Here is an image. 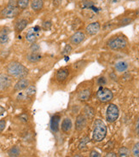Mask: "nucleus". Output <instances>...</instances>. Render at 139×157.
Instances as JSON below:
<instances>
[{
	"label": "nucleus",
	"instance_id": "nucleus-1",
	"mask_svg": "<svg viewBox=\"0 0 139 157\" xmlns=\"http://www.w3.org/2000/svg\"><path fill=\"white\" fill-rule=\"evenodd\" d=\"M5 70L7 75H9L11 78H27L29 74V70L28 67H25L21 63L16 61H12L8 63V65L5 67Z\"/></svg>",
	"mask_w": 139,
	"mask_h": 157
},
{
	"label": "nucleus",
	"instance_id": "nucleus-2",
	"mask_svg": "<svg viewBox=\"0 0 139 157\" xmlns=\"http://www.w3.org/2000/svg\"><path fill=\"white\" fill-rule=\"evenodd\" d=\"M107 126L101 119H96L93 124L92 140L95 142H102L107 135Z\"/></svg>",
	"mask_w": 139,
	"mask_h": 157
},
{
	"label": "nucleus",
	"instance_id": "nucleus-3",
	"mask_svg": "<svg viewBox=\"0 0 139 157\" xmlns=\"http://www.w3.org/2000/svg\"><path fill=\"white\" fill-rule=\"evenodd\" d=\"M107 45L112 51H121L127 47L128 41L124 36H116L107 41Z\"/></svg>",
	"mask_w": 139,
	"mask_h": 157
},
{
	"label": "nucleus",
	"instance_id": "nucleus-4",
	"mask_svg": "<svg viewBox=\"0 0 139 157\" xmlns=\"http://www.w3.org/2000/svg\"><path fill=\"white\" fill-rule=\"evenodd\" d=\"M119 116V109L118 106L114 103H110L106 110V120L109 123L115 122Z\"/></svg>",
	"mask_w": 139,
	"mask_h": 157
},
{
	"label": "nucleus",
	"instance_id": "nucleus-5",
	"mask_svg": "<svg viewBox=\"0 0 139 157\" xmlns=\"http://www.w3.org/2000/svg\"><path fill=\"white\" fill-rule=\"evenodd\" d=\"M96 98L101 102H109L114 98V94L107 87H100L96 92Z\"/></svg>",
	"mask_w": 139,
	"mask_h": 157
},
{
	"label": "nucleus",
	"instance_id": "nucleus-6",
	"mask_svg": "<svg viewBox=\"0 0 139 157\" xmlns=\"http://www.w3.org/2000/svg\"><path fill=\"white\" fill-rule=\"evenodd\" d=\"M21 10L18 7L7 6L0 12V16L3 18H15L20 15Z\"/></svg>",
	"mask_w": 139,
	"mask_h": 157
},
{
	"label": "nucleus",
	"instance_id": "nucleus-7",
	"mask_svg": "<svg viewBox=\"0 0 139 157\" xmlns=\"http://www.w3.org/2000/svg\"><path fill=\"white\" fill-rule=\"evenodd\" d=\"M85 39H86V36L84 32L77 31L69 38V42L72 46H79L85 40Z\"/></svg>",
	"mask_w": 139,
	"mask_h": 157
},
{
	"label": "nucleus",
	"instance_id": "nucleus-8",
	"mask_svg": "<svg viewBox=\"0 0 139 157\" xmlns=\"http://www.w3.org/2000/svg\"><path fill=\"white\" fill-rule=\"evenodd\" d=\"M12 78L7 74H0V91H5L12 86Z\"/></svg>",
	"mask_w": 139,
	"mask_h": 157
},
{
	"label": "nucleus",
	"instance_id": "nucleus-9",
	"mask_svg": "<svg viewBox=\"0 0 139 157\" xmlns=\"http://www.w3.org/2000/svg\"><path fill=\"white\" fill-rule=\"evenodd\" d=\"M92 95V87H84L78 92L77 98L80 102H85L89 101Z\"/></svg>",
	"mask_w": 139,
	"mask_h": 157
},
{
	"label": "nucleus",
	"instance_id": "nucleus-10",
	"mask_svg": "<svg viewBox=\"0 0 139 157\" xmlns=\"http://www.w3.org/2000/svg\"><path fill=\"white\" fill-rule=\"evenodd\" d=\"M69 74H70V71L68 69V67H61L56 72L55 78L57 82L63 83L68 78Z\"/></svg>",
	"mask_w": 139,
	"mask_h": 157
},
{
	"label": "nucleus",
	"instance_id": "nucleus-11",
	"mask_svg": "<svg viewBox=\"0 0 139 157\" xmlns=\"http://www.w3.org/2000/svg\"><path fill=\"white\" fill-rule=\"evenodd\" d=\"M87 119L84 115L82 113L79 114L77 115L75 119V124H74V127L77 132H82L87 125Z\"/></svg>",
	"mask_w": 139,
	"mask_h": 157
},
{
	"label": "nucleus",
	"instance_id": "nucleus-12",
	"mask_svg": "<svg viewBox=\"0 0 139 157\" xmlns=\"http://www.w3.org/2000/svg\"><path fill=\"white\" fill-rule=\"evenodd\" d=\"M101 30V23L99 21H93L88 24L85 28V33L88 36H95Z\"/></svg>",
	"mask_w": 139,
	"mask_h": 157
},
{
	"label": "nucleus",
	"instance_id": "nucleus-13",
	"mask_svg": "<svg viewBox=\"0 0 139 157\" xmlns=\"http://www.w3.org/2000/svg\"><path fill=\"white\" fill-rule=\"evenodd\" d=\"M30 86V81L29 79L27 78H20L17 82L16 83V85L14 86L13 90L14 91H21V90H26L28 86Z\"/></svg>",
	"mask_w": 139,
	"mask_h": 157
},
{
	"label": "nucleus",
	"instance_id": "nucleus-14",
	"mask_svg": "<svg viewBox=\"0 0 139 157\" xmlns=\"http://www.w3.org/2000/svg\"><path fill=\"white\" fill-rule=\"evenodd\" d=\"M73 129V122L69 117H65L61 124V130L64 134L70 133Z\"/></svg>",
	"mask_w": 139,
	"mask_h": 157
},
{
	"label": "nucleus",
	"instance_id": "nucleus-15",
	"mask_svg": "<svg viewBox=\"0 0 139 157\" xmlns=\"http://www.w3.org/2000/svg\"><path fill=\"white\" fill-rule=\"evenodd\" d=\"M60 120H61V114L59 113H56L52 115L50 126H51V130L53 132H57L59 131Z\"/></svg>",
	"mask_w": 139,
	"mask_h": 157
},
{
	"label": "nucleus",
	"instance_id": "nucleus-16",
	"mask_svg": "<svg viewBox=\"0 0 139 157\" xmlns=\"http://www.w3.org/2000/svg\"><path fill=\"white\" fill-rule=\"evenodd\" d=\"M95 109L94 108L92 107L91 105H85L82 110V114L85 116V118L87 119V121H92V119L95 116Z\"/></svg>",
	"mask_w": 139,
	"mask_h": 157
},
{
	"label": "nucleus",
	"instance_id": "nucleus-17",
	"mask_svg": "<svg viewBox=\"0 0 139 157\" xmlns=\"http://www.w3.org/2000/svg\"><path fill=\"white\" fill-rule=\"evenodd\" d=\"M42 55L40 52H31L27 55V60L31 63H37L41 61Z\"/></svg>",
	"mask_w": 139,
	"mask_h": 157
},
{
	"label": "nucleus",
	"instance_id": "nucleus-18",
	"mask_svg": "<svg viewBox=\"0 0 139 157\" xmlns=\"http://www.w3.org/2000/svg\"><path fill=\"white\" fill-rule=\"evenodd\" d=\"M28 21L27 19H20L18 20L15 24V31L17 33H20L23 31L25 28L28 27Z\"/></svg>",
	"mask_w": 139,
	"mask_h": 157
},
{
	"label": "nucleus",
	"instance_id": "nucleus-19",
	"mask_svg": "<svg viewBox=\"0 0 139 157\" xmlns=\"http://www.w3.org/2000/svg\"><path fill=\"white\" fill-rule=\"evenodd\" d=\"M30 6L34 12L41 11L44 6V0H32L30 3Z\"/></svg>",
	"mask_w": 139,
	"mask_h": 157
},
{
	"label": "nucleus",
	"instance_id": "nucleus-20",
	"mask_svg": "<svg viewBox=\"0 0 139 157\" xmlns=\"http://www.w3.org/2000/svg\"><path fill=\"white\" fill-rule=\"evenodd\" d=\"M129 65L126 61H119L115 64V69L118 73H124L127 70Z\"/></svg>",
	"mask_w": 139,
	"mask_h": 157
},
{
	"label": "nucleus",
	"instance_id": "nucleus-21",
	"mask_svg": "<svg viewBox=\"0 0 139 157\" xmlns=\"http://www.w3.org/2000/svg\"><path fill=\"white\" fill-rule=\"evenodd\" d=\"M38 36H39V33H35V32L33 31V29H30L27 33V34H26V39L28 40L29 43L33 44L37 41Z\"/></svg>",
	"mask_w": 139,
	"mask_h": 157
},
{
	"label": "nucleus",
	"instance_id": "nucleus-22",
	"mask_svg": "<svg viewBox=\"0 0 139 157\" xmlns=\"http://www.w3.org/2000/svg\"><path fill=\"white\" fill-rule=\"evenodd\" d=\"M36 92H37V89H36L35 86L30 85V86L25 90V93H24V94L26 95L27 98H32V97L35 96Z\"/></svg>",
	"mask_w": 139,
	"mask_h": 157
},
{
	"label": "nucleus",
	"instance_id": "nucleus-23",
	"mask_svg": "<svg viewBox=\"0 0 139 157\" xmlns=\"http://www.w3.org/2000/svg\"><path fill=\"white\" fill-rule=\"evenodd\" d=\"M21 154V149L18 146H14L8 150V155L9 157H18Z\"/></svg>",
	"mask_w": 139,
	"mask_h": 157
},
{
	"label": "nucleus",
	"instance_id": "nucleus-24",
	"mask_svg": "<svg viewBox=\"0 0 139 157\" xmlns=\"http://www.w3.org/2000/svg\"><path fill=\"white\" fill-rule=\"evenodd\" d=\"M118 157H130V150L126 147H120L118 150Z\"/></svg>",
	"mask_w": 139,
	"mask_h": 157
},
{
	"label": "nucleus",
	"instance_id": "nucleus-25",
	"mask_svg": "<svg viewBox=\"0 0 139 157\" xmlns=\"http://www.w3.org/2000/svg\"><path fill=\"white\" fill-rule=\"evenodd\" d=\"M30 4L29 0H17V7L20 9L21 10H24L28 8Z\"/></svg>",
	"mask_w": 139,
	"mask_h": 157
},
{
	"label": "nucleus",
	"instance_id": "nucleus-26",
	"mask_svg": "<svg viewBox=\"0 0 139 157\" xmlns=\"http://www.w3.org/2000/svg\"><path fill=\"white\" fill-rule=\"evenodd\" d=\"M72 51H73V46L70 44H68L64 46L63 50L62 51V54L63 56H68L69 54H71Z\"/></svg>",
	"mask_w": 139,
	"mask_h": 157
},
{
	"label": "nucleus",
	"instance_id": "nucleus-27",
	"mask_svg": "<svg viewBox=\"0 0 139 157\" xmlns=\"http://www.w3.org/2000/svg\"><path fill=\"white\" fill-rule=\"evenodd\" d=\"M86 63H86L85 61H78V62H76L75 63H73V68L75 69V70H80L81 67H84L85 66Z\"/></svg>",
	"mask_w": 139,
	"mask_h": 157
},
{
	"label": "nucleus",
	"instance_id": "nucleus-28",
	"mask_svg": "<svg viewBox=\"0 0 139 157\" xmlns=\"http://www.w3.org/2000/svg\"><path fill=\"white\" fill-rule=\"evenodd\" d=\"M131 154L134 157H139V142L134 144V145L131 149Z\"/></svg>",
	"mask_w": 139,
	"mask_h": 157
},
{
	"label": "nucleus",
	"instance_id": "nucleus-29",
	"mask_svg": "<svg viewBox=\"0 0 139 157\" xmlns=\"http://www.w3.org/2000/svg\"><path fill=\"white\" fill-rule=\"evenodd\" d=\"M51 21H44V22L42 23V28H43V30H44V31H49V30H51Z\"/></svg>",
	"mask_w": 139,
	"mask_h": 157
},
{
	"label": "nucleus",
	"instance_id": "nucleus-30",
	"mask_svg": "<svg viewBox=\"0 0 139 157\" xmlns=\"http://www.w3.org/2000/svg\"><path fill=\"white\" fill-rule=\"evenodd\" d=\"M9 41L8 34H0V44H6Z\"/></svg>",
	"mask_w": 139,
	"mask_h": 157
},
{
	"label": "nucleus",
	"instance_id": "nucleus-31",
	"mask_svg": "<svg viewBox=\"0 0 139 157\" xmlns=\"http://www.w3.org/2000/svg\"><path fill=\"white\" fill-rule=\"evenodd\" d=\"M89 137H85L84 138H82L81 139V141H80V144H79V149H82L83 148H85V146H86V144H87V143L89 142Z\"/></svg>",
	"mask_w": 139,
	"mask_h": 157
},
{
	"label": "nucleus",
	"instance_id": "nucleus-32",
	"mask_svg": "<svg viewBox=\"0 0 139 157\" xmlns=\"http://www.w3.org/2000/svg\"><path fill=\"white\" fill-rule=\"evenodd\" d=\"M30 50H31V52H40L39 45L36 43L32 44V45H31V47H30Z\"/></svg>",
	"mask_w": 139,
	"mask_h": 157
},
{
	"label": "nucleus",
	"instance_id": "nucleus-33",
	"mask_svg": "<svg viewBox=\"0 0 139 157\" xmlns=\"http://www.w3.org/2000/svg\"><path fill=\"white\" fill-rule=\"evenodd\" d=\"M19 120H20L21 121L23 122V123H27L28 121V115L27 114H20L19 116Z\"/></svg>",
	"mask_w": 139,
	"mask_h": 157
},
{
	"label": "nucleus",
	"instance_id": "nucleus-34",
	"mask_svg": "<svg viewBox=\"0 0 139 157\" xmlns=\"http://www.w3.org/2000/svg\"><path fill=\"white\" fill-rule=\"evenodd\" d=\"M6 127V121L5 120H0V133L4 132Z\"/></svg>",
	"mask_w": 139,
	"mask_h": 157
},
{
	"label": "nucleus",
	"instance_id": "nucleus-35",
	"mask_svg": "<svg viewBox=\"0 0 139 157\" xmlns=\"http://www.w3.org/2000/svg\"><path fill=\"white\" fill-rule=\"evenodd\" d=\"M89 157H101V154L98 151H96V149H93L90 152Z\"/></svg>",
	"mask_w": 139,
	"mask_h": 157
},
{
	"label": "nucleus",
	"instance_id": "nucleus-36",
	"mask_svg": "<svg viewBox=\"0 0 139 157\" xmlns=\"http://www.w3.org/2000/svg\"><path fill=\"white\" fill-rule=\"evenodd\" d=\"M9 33H10V29L7 27H4L0 31V34H8L9 35Z\"/></svg>",
	"mask_w": 139,
	"mask_h": 157
},
{
	"label": "nucleus",
	"instance_id": "nucleus-37",
	"mask_svg": "<svg viewBox=\"0 0 139 157\" xmlns=\"http://www.w3.org/2000/svg\"><path fill=\"white\" fill-rule=\"evenodd\" d=\"M135 132L137 135L139 137V116L137 118L135 122Z\"/></svg>",
	"mask_w": 139,
	"mask_h": 157
},
{
	"label": "nucleus",
	"instance_id": "nucleus-38",
	"mask_svg": "<svg viewBox=\"0 0 139 157\" xmlns=\"http://www.w3.org/2000/svg\"><path fill=\"white\" fill-rule=\"evenodd\" d=\"M10 7H17V0H9L8 5Z\"/></svg>",
	"mask_w": 139,
	"mask_h": 157
},
{
	"label": "nucleus",
	"instance_id": "nucleus-39",
	"mask_svg": "<svg viewBox=\"0 0 139 157\" xmlns=\"http://www.w3.org/2000/svg\"><path fill=\"white\" fill-rule=\"evenodd\" d=\"M98 84H99L100 86H103L106 84V79L104 77H101V78H98Z\"/></svg>",
	"mask_w": 139,
	"mask_h": 157
},
{
	"label": "nucleus",
	"instance_id": "nucleus-40",
	"mask_svg": "<svg viewBox=\"0 0 139 157\" xmlns=\"http://www.w3.org/2000/svg\"><path fill=\"white\" fill-rule=\"evenodd\" d=\"M104 157H118V155L115 152H108L104 155Z\"/></svg>",
	"mask_w": 139,
	"mask_h": 157
},
{
	"label": "nucleus",
	"instance_id": "nucleus-41",
	"mask_svg": "<svg viewBox=\"0 0 139 157\" xmlns=\"http://www.w3.org/2000/svg\"><path fill=\"white\" fill-rule=\"evenodd\" d=\"M5 112H6V109H4V107L0 105V116H1V115H3V114H4Z\"/></svg>",
	"mask_w": 139,
	"mask_h": 157
},
{
	"label": "nucleus",
	"instance_id": "nucleus-42",
	"mask_svg": "<svg viewBox=\"0 0 139 157\" xmlns=\"http://www.w3.org/2000/svg\"><path fill=\"white\" fill-rule=\"evenodd\" d=\"M32 29H33V31L35 32V33H39V32L40 31V27H39V26H35V27L32 28Z\"/></svg>",
	"mask_w": 139,
	"mask_h": 157
},
{
	"label": "nucleus",
	"instance_id": "nucleus-43",
	"mask_svg": "<svg viewBox=\"0 0 139 157\" xmlns=\"http://www.w3.org/2000/svg\"><path fill=\"white\" fill-rule=\"evenodd\" d=\"M111 78L112 79H115V80H116V79H117V76H116L115 74H111Z\"/></svg>",
	"mask_w": 139,
	"mask_h": 157
},
{
	"label": "nucleus",
	"instance_id": "nucleus-44",
	"mask_svg": "<svg viewBox=\"0 0 139 157\" xmlns=\"http://www.w3.org/2000/svg\"><path fill=\"white\" fill-rule=\"evenodd\" d=\"M120 1L121 0H111V4H117V3H119Z\"/></svg>",
	"mask_w": 139,
	"mask_h": 157
},
{
	"label": "nucleus",
	"instance_id": "nucleus-45",
	"mask_svg": "<svg viewBox=\"0 0 139 157\" xmlns=\"http://www.w3.org/2000/svg\"><path fill=\"white\" fill-rule=\"evenodd\" d=\"M73 157H85L84 155H80V154H78V155H75Z\"/></svg>",
	"mask_w": 139,
	"mask_h": 157
},
{
	"label": "nucleus",
	"instance_id": "nucleus-46",
	"mask_svg": "<svg viewBox=\"0 0 139 157\" xmlns=\"http://www.w3.org/2000/svg\"><path fill=\"white\" fill-rule=\"evenodd\" d=\"M66 157H69V156H66Z\"/></svg>",
	"mask_w": 139,
	"mask_h": 157
}]
</instances>
